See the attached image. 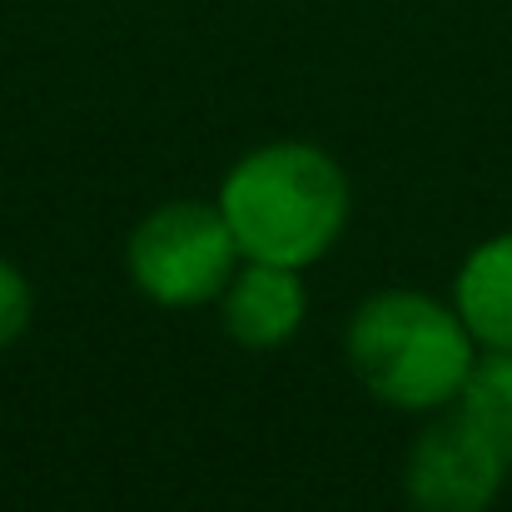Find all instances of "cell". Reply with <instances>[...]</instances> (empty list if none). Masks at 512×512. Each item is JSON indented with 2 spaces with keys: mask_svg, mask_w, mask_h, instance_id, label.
Here are the masks:
<instances>
[{
  "mask_svg": "<svg viewBox=\"0 0 512 512\" xmlns=\"http://www.w3.org/2000/svg\"><path fill=\"white\" fill-rule=\"evenodd\" d=\"M239 239L219 204L174 199L150 209L125 249L130 279L145 299L165 309H199L224 294V284L239 269Z\"/></svg>",
  "mask_w": 512,
  "mask_h": 512,
  "instance_id": "obj_3",
  "label": "cell"
},
{
  "mask_svg": "<svg viewBox=\"0 0 512 512\" xmlns=\"http://www.w3.org/2000/svg\"><path fill=\"white\" fill-rule=\"evenodd\" d=\"M30 314H35V294H30L25 274L10 259H0V353L10 343H20V334L30 329Z\"/></svg>",
  "mask_w": 512,
  "mask_h": 512,
  "instance_id": "obj_8",
  "label": "cell"
},
{
  "mask_svg": "<svg viewBox=\"0 0 512 512\" xmlns=\"http://www.w3.org/2000/svg\"><path fill=\"white\" fill-rule=\"evenodd\" d=\"M503 478V453L463 408L453 418L428 423L403 468L413 512H488L503 493Z\"/></svg>",
  "mask_w": 512,
  "mask_h": 512,
  "instance_id": "obj_4",
  "label": "cell"
},
{
  "mask_svg": "<svg viewBox=\"0 0 512 512\" xmlns=\"http://www.w3.org/2000/svg\"><path fill=\"white\" fill-rule=\"evenodd\" d=\"M458 408L488 433L512 473V348H488V358L473 363Z\"/></svg>",
  "mask_w": 512,
  "mask_h": 512,
  "instance_id": "obj_7",
  "label": "cell"
},
{
  "mask_svg": "<svg viewBox=\"0 0 512 512\" xmlns=\"http://www.w3.org/2000/svg\"><path fill=\"white\" fill-rule=\"evenodd\" d=\"M453 309L483 348H512V234L478 244L453 284Z\"/></svg>",
  "mask_w": 512,
  "mask_h": 512,
  "instance_id": "obj_6",
  "label": "cell"
},
{
  "mask_svg": "<svg viewBox=\"0 0 512 512\" xmlns=\"http://www.w3.org/2000/svg\"><path fill=\"white\" fill-rule=\"evenodd\" d=\"M219 209L244 259L309 269L348 224V174L319 145L279 140L229 170Z\"/></svg>",
  "mask_w": 512,
  "mask_h": 512,
  "instance_id": "obj_1",
  "label": "cell"
},
{
  "mask_svg": "<svg viewBox=\"0 0 512 512\" xmlns=\"http://www.w3.org/2000/svg\"><path fill=\"white\" fill-rule=\"evenodd\" d=\"M304 314H309L304 279H299V269H284V264L244 259V269H234V279L219 294L224 334L254 353L284 348L304 329Z\"/></svg>",
  "mask_w": 512,
  "mask_h": 512,
  "instance_id": "obj_5",
  "label": "cell"
},
{
  "mask_svg": "<svg viewBox=\"0 0 512 512\" xmlns=\"http://www.w3.org/2000/svg\"><path fill=\"white\" fill-rule=\"evenodd\" d=\"M348 368L388 408L433 413L463 398L478 339L463 314L418 289L373 294L348 324Z\"/></svg>",
  "mask_w": 512,
  "mask_h": 512,
  "instance_id": "obj_2",
  "label": "cell"
}]
</instances>
